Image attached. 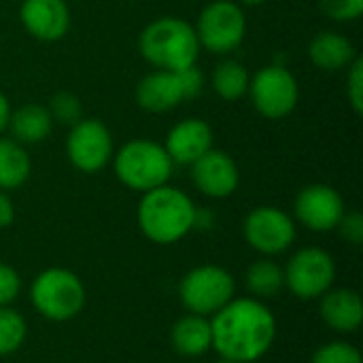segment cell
<instances>
[{
  "label": "cell",
  "instance_id": "ffe728a7",
  "mask_svg": "<svg viewBox=\"0 0 363 363\" xmlns=\"http://www.w3.org/2000/svg\"><path fill=\"white\" fill-rule=\"evenodd\" d=\"M9 128L13 140L19 145H34L45 140L53 130V119L49 111L40 104H23L9 117Z\"/></svg>",
  "mask_w": 363,
  "mask_h": 363
},
{
  "label": "cell",
  "instance_id": "2e32d148",
  "mask_svg": "<svg viewBox=\"0 0 363 363\" xmlns=\"http://www.w3.org/2000/svg\"><path fill=\"white\" fill-rule=\"evenodd\" d=\"M319 315L336 334H355L362 328L363 302L355 289H330L319 298Z\"/></svg>",
  "mask_w": 363,
  "mask_h": 363
},
{
  "label": "cell",
  "instance_id": "d4e9b609",
  "mask_svg": "<svg viewBox=\"0 0 363 363\" xmlns=\"http://www.w3.org/2000/svg\"><path fill=\"white\" fill-rule=\"evenodd\" d=\"M49 115L53 121L62 123V125H74L77 121L83 119V108H81V102L74 94L70 91H60L55 96H51L49 100Z\"/></svg>",
  "mask_w": 363,
  "mask_h": 363
},
{
  "label": "cell",
  "instance_id": "4dcf8cb0",
  "mask_svg": "<svg viewBox=\"0 0 363 363\" xmlns=\"http://www.w3.org/2000/svg\"><path fill=\"white\" fill-rule=\"evenodd\" d=\"M179 79H181V87L185 94V100L189 98H198L204 89V72L194 64L185 70H179Z\"/></svg>",
  "mask_w": 363,
  "mask_h": 363
},
{
  "label": "cell",
  "instance_id": "cb8c5ba5",
  "mask_svg": "<svg viewBox=\"0 0 363 363\" xmlns=\"http://www.w3.org/2000/svg\"><path fill=\"white\" fill-rule=\"evenodd\" d=\"M28 336V323L11 306H0V357L17 353Z\"/></svg>",
  "mask_w": 363,
  "mask_h": 363
},
{
  "label": "cell",
  "instance_id": "83f0119b",
  "mask_svg": "<svg viewBox=\"0 0 363 363\" xmlns=\"http://www.w3.org/2000/svg\"><path fill=\"white\" fill-rule=\"evenodd\" d=\"M347 98L357 115L363 113V60L357 55L347 74Z\"/></svg>",
  "mask_w": 363,
  "mask_h": 363
},
{
  "label": "cell",
  "instance_id": "7c38bea8",
  "mask_svg": "<svg viewBox=\"0 0 363 363\" xmlns=\"http://www.w3.org/2000/svg\"><path fill=\"white\" fill-rule=\"evenodd\" d=\"M294 213L304 228L321 234V232L336 230L338 221L347 211H345L342 196L334 187L323 183H313L298 194Z\"/></svg>",
  "mask_w": 363,
  "mask_h": 363
},
{
  "label": "cell",
  "instance_id": "836d02e7",
  "mask_svg": "<svg viewBox=\"0 0 363 363\" xmlns=\"http://www.w3.org/2000/svg\"><path fill=\"white\" fill-rule=\"evenodd\" d=\"M240 4H247V6H255V4H262V2H266V0H238Z\"/></svg>",
  "mask_w": 363,
  "mask_h": 363
},
{
  "label": "cell",
  "instance_id": "d6986e66",
  "mask_svg": "<svg viewBox=\"0 0 363 363\" xmlns=\"http://www.w3.org/2000/svg\"><path fill=\"white\" fill-rule=\"evenodd\" d=\"M308 57L313 64L325 72H336L349 68L357 57L353 43L338 32H319L308 45Z\"/></svg>",
  "mask_w": 363,
  "mask_h": 363
},
{
  "label": "cell",
  "instance_id": "f1b7e54d",
  "mask_svg": "<svg viewBox=\"0 0 363 363\" xmlns=\"http://www.w3.org/2000/svg\"><path fill=\"white\" fill-rule=\"evenodd\" d=\"M21 291V279L17 270L0 262V306H11Z\"/></svg>",
  "mask_w": 363,
  "mask_h": 363
},
{
  "label": "cell",
  "instance_id": "603a6c76",
  "mask_svg": "<svg viewBox=\"0 0 363 363\" xmlns=\"http://www.w3.org/2000/svg\"><path fill=\"white\" fill-rule=\"evenodd\" d=\"M249 72L247 68L236 62V60H225L221 64H217L215 72H213V89L217 91L219 98L234 102L240 100L247 91H249Z\"/></svg>",
  "mask_w": 363,
  "mask_h": 363
},
{
  "label": "cell",
  "instance_id": "30bf717a",
  "mask_svg": "<svg viewBox=\"0 0 363 363\" xmlns=\"http://www.w3.org/2000/svg\"><path fill=\"white\" fill-rule=\"evenodd\" d=\"M245 240L264 257L285 253L296 242V221L277 206L253 208L242 225Z\"/></svg>",
  "mask_w": 363,
  "mask_h": 363
},
{
  "label": "cell",
  "instance_id": "5bb4252c",
  "mask_svg": "<svg viewBox=\"0 0 363 363\" xmlns=\"http://www.w3.org/2000/svg\"><path fill=\"white\" fill-rule=\"evenodd\" d=\"M23 28L43 43L60 40L70 28V11L64 0H21Z\"/></svg>",
  "mask_w": 363,
  "mask_h": 363
},
{
  "label": "cell",
  "instance_id": "3957f363",
  "mask_svg": "<svg viewBox=\"0 0 363 363\" xmlns=\"http://www.w3.org/2000/svg\"><path fill=\"white\" fill-rule=\"evenodd\" d=\"M140 55L157 70L179 72L198 62L200 43L196 28L181 17H160L138 36Z\"/></svg>",
  "mask_w": 363,
  "mask_h": 363
},
{
  "label": "cell",
  "instance_id": "8fae6325",
  "mask_svg": "<svg viewBox=\"0 0 363 363\" xmlns=\"http://www.w3.org/2000/svg\"><path fill=\"white\" fill-rule=\"evenodd\" d=\"M113 153V136L100 119H81L70 128L66 155L77 170L96 174L108 166Z\"/></svg>",
  "mask_w": 363,
  "mask_h": 363
},
{
  "label": "cell",
  "instance_id": "4fadbf2b",
  "mask_svg": "<svg viewBox=\"0 0 363 363\" xmlns=\"http://www.w3.org/2000/svg\"><path fill=\"white\" fill-rule=\"evenodd\" d=\"M191 179L200 194L215 200L232 196L240 183L236 162L219 149H208L191 164Z\"/></svg>",
  "mask_w": 363,
  "mask_h": 363
},
{
  "label": "cell",
  "instance_id": "9c48e42d",
  "mask_svg": "<svg viewBox=\"0 0 363 363\" xmlns=\"http://www.w3.org/2000/svg\"><path fill=\"white\" fill-rule=\"evenodd\" d=\"M247 94L259 115L266 119H283L296 108L300 87L283 64H270L251 77Z\"/></svg>",
  "mask_w": 363,
  "mask_h": 363
},
{
  "label": "cell",
  "instance_id": "1f68e13d",
  "mask_svg": "<svg viewBox=\"0 0 363 363\" xmlns=\"http://www.w3.org/2000/svg\"><path fill=\"white\" fill-rule=\"evenodd\" d=\"M15 219V206L11 202V198L6 196V191L0 189V230L9 228Z\"/></svg>",
  "mask_w": 363,
  "mask_h": 363
},
{
  "label": "cell",
  "instance_id": "e575fe53",
  "mask_svg": "<svg viewBox=\"0 0 363 363\" xmlns=\"http://www.w3.org/2000/svg\"><path fill=\"white\" fill-rule=\"evenodd\" d=\"M217 363H236V362H228V359H219Z\"/></svg>",
  "mask_w": 363,
  "mask_h": 363
},
{
  "label": "cell",
  "instance_id": "9a60e30c",
  "mask_svg": "<svg viewBox=\"0 0 363 363\" xmlns=\"http://www.w3.org/2000/svg\"><path fill=\"white\" fill-rule=\"evenodd\" d=\"M164 149L172 164L191 166L198 157L213 149V128L200 117H187L170 128Z\"/></svg>",
  "mask_w": 363,
  "mask_h": 363
},
{
  "label": "cell",
  "instance_id": "8992f818",
  "mask_svg": "<svg viewBox=\"0 0 363 363\" xmlns=\"http://www.w3.org/2000/svg\"><path fill=\"white\" fill-rule=\"evenodd\" d=\"M236 294L234 277L215 264L191 268L179 283V298L187 313L213 317Z\"/></svg>",
  "mask_w": 363,
  "mask_h": 363
},
{
  "label": "cell",
  "instance_id": "6da1fadb",
  "mask_svg": "<svg viewBox=\"0 0 363 363\" xmlns=\"http://www.w3.org/2000/svg\"><path fill=\"white\" fill-rule=\"evenodd\" d=\"M213 349L221 359L253 363L277 340V317L257 298H232L211 317Z\"/></svg>",
  "mask_w": 363,
  "mask_h": 363
},
{
  "label": "cell",
  "instance_id": "44dd1931",
  "mask_svg": "<svg viewBox=\"0 0 363 363\" xmlns=\"http://www.w3.org/2000/svg\"><path fill=\"white\" fill-rule=\"evenodd\" d=\"M32 170L30 155L13 138H0V189L11 191L21 187Z\"/></svg>",
  "mask_w": 363,
  "mask_h": 363
},
{
  "label": "cell",
  "instance_id": "d6a6232c",
  "mask_svg": "<svg viewBox=\"0 0 363 363\" xmlns=\"http://www.w3.org/2000/svg\"><path fill=\"white\" fill-rule=\"evenodd\" d=\"M9 117H11V104L6 96L0 91V134L9 128Z\"/></svg>",
  "mask_w": 363,
  "mask_h": 363
},
{
  "label": "cell",
  "instance_id": "484cf974",
  "mask_svg": "<svg viewBox=\"0 0 363 363\" xmlns=\"http://www.w3.org/2000/svg\"><path fill=\"white\" fill-rule=\"evenodd\" d=\"M311 363H363V359L355 345L345 340H332L315 351Z\"/></svg>",
  "mask_w": 363,
  "mask_h": 363
},
{
  "label": "cell",
  "instance_id": "d590c367",
  "mask_svg": "<svg viewBox=\"0 0 363 363\" xmlns=\"http://www.w3.org/2000/svg\"><path fill=\"white\" fill-rule=\"evenodd\" d=\"M19 2H21V0H19Z\"/></svg>",
  "mask_w": 363,
  "mask_h": 363
},
{
  "label": "cell",
  "instance_id": "5b68a950",
  "mask_svg": "<svg viewBox=\"0 0 363 363\" xmlns=\"http://www.w3.org/2000/svg\"><path fill=\"white\" fill-rule=\"evenodd\" d=\"M34 311L53 323L72 321L85 306L83 281L66 268H47L30 285Z\"/></svg>",
  "mask_w": 363,
  "mask_h": 363
},
{
  "label": "cell",
  "instance_id": "f546056e",
  "mask_svg": "<svg viewBox=\"0 0 363 363\" xmlns=\"http://www.w3.org/2000/svg\"><path fill=\"white\" fill-rule=\"evenodd\" d=\"M336 230L340 232V236L347 240V242H351V245H355V247H359L363 242V217L359 211H351V213H345L342 215V219L338 221V225H336Z\"/></svg>",
  "mask_w": 363,
  "mask_h": 363
},
{
  "label": "cell",
  "instance_id": "ac0fdd59",
  "mask_svg": "<svg viewBox=\"0 0 363 363\" xmlns=\"http://www.w3.org/2000/svg\"><path fill=\"white\" fill-rule=\"evenodd\" d=\"M170 345L183 357H202L213 349L211 319L202 315H185L170 330Z\"/></svg>",
  "mask_w": 363,
  "mask_h": 363
},
{
  "label": "cell",
  "instance_id": "ba28073f",
  "mask_svg": "<svg viewBox=\"0 0 363 363\" xmlns=\"http://www.w3.org/2000/svg\"><path fill=\"white\" fill-rule=\"evenodd\" d=\"M196 34L200 47L217 55L238 49L247 34V17L242 6L234 0L208 2L198 17Z\"/></svg>",
  "mask_w": 363,
  "mask_h": 363
},
{
  "label": "cell",
  "instance_id": "e0dca14e",
  "mask_svg": "<svg viewBox=\"0 0 363 363\" xmlns=\"http://www.w3.org/2000/svg\"><path fill=\"white\" fill-rule=\"evenodd\" d=\"M136 102L149 113H168L185 102L179 72L155 70L143 77L136 85Z\"/></svg>",
  "mask_w": 363,
  "mask_h": 363
},
{
  "label": "cell",
  "instance_id": "52a82bcc",
  "mask_svg": "<svg viewBox=\"0 0 363 363\" xmlns=\"http://www.w3.org/2000/svg\"><path fill=\"white\" fill-rule=\"evenodd\" d=\"M285 287L302 302L319 300L336 281L334 257L321 247H304L291 255L283 268Z\"/></svg>",
  "mask_w": 363,
  "mask_h": 363
},
{
  "label": "cell",
  "instance_id": "7402d4cb",
  "mask_svg": "<svg viewBox=\"0 0 363 363\" xmlns=\"http://www.w3.org/2000/svg\"><path fill=\"white\" fill-rule=\"evenodd\" d=\"M245 283L249 294L264 302L277 298L285 289V274L272 257H262L247 268Z\"/></svg>",
  "mask_w": 363,
  "mask_h": 363
},
{
  "label": "cell",
  "instance_id": "277c9868",
  "mask_svg": "<svg viewBox=\"0 0 363 363\" xmlns=\"http://www.w3.org/2000/svg\"><path fill=\"white\" fill-rule=\"evenodd\" d=\"M113 168L117 179L128 189L147 194L170 181L174 164L164 145L147 138H136L113 153Z\"/></svg>",
  "mask_w": 363,
  "mask_h": 363
},
{
  "label": "cell",
  "instance_id": "4316f807",
  "mask_svg": "<svg viewBox=\"0 0 363 363\" xmlns=\"http://www.w3.org/2000/svg\"><path fill=\"white\" fill-rule=\"evenodd\" d=\"M319 6L334 21H355L363 13V0H319Z\"/></svg>",
  "mask_w": 363,
  "mask_h": 363
},
{
  "label": "cell",
  "instance_id": "7a4b0ae2",
  "mask_svg": "<svg viewBox=\"0 0 363 363\" xmlns=\"http://www.w3.org/2000/svg\"><path fill=\"white\" fill-rule=\"evenodd\" d=\"M196 215L194 200L168 183L143 194L136 208V221L145 238L162 247L183 240L196 228Z\"/></svg>",
  "mask_w": 363,
  "mask_h": 363
}]
</instances>
